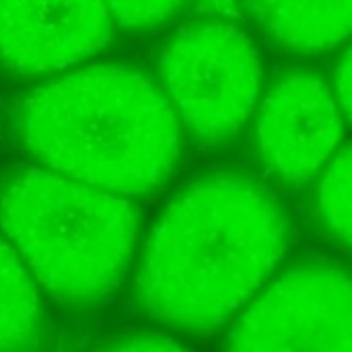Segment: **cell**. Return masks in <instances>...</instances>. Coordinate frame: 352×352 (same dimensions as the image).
<instances>
[{"label": "cell", "mask_w": 352, "mask_h": 352, "mask_svg": "<svg viewBox=\"0 0 352 352\" xmlns=\"http://www.w3.org/2000/svg\"><path fill=\"white\" fill-rule=\"evenodd\" d=\"M101 346L111 351H182V344L175 342L171 336L148 330H132L120 334L113 340L103 342Z\"/></svg>", "instance_id": "obj_12"}, {"label": "cell", "mask_w": 352, "mask_h": 352, "mask_svg": "<svg viewBox=\"0 0 352 352\" xmlns=\"http://www.w3.org/2000/svg\"><path fill=\"white\" fill-rule=\"evenodd\" d=\"M113 25L130 33H151L175 21L190 0H103Z\"/></svg>", "instance_id": "obj_11"}, {"label": "cell", "mask_w": 352, "mask_h": 352, "mask_svg": "<svg viewBox=\"0 0 352 352\" xmlns=\"http://www.w3.org/2000/svg\"><path fill=\"white\" fill-rule=\"evenodd\" d=\"M39 289L19 254L0 235V351L31 349L43 334Z\"/></svg>", "instance_id": "obj_9"}, {"label": "cell", "mask_w": 352, "mask_h": 352, "mask_svg": "<svg viewBox=\"0 0 352 352\" xmlns=\"http://www.w3.org/2000/svg\"><path fill=\"white\" fill-rule=\"evenodd\" d=\"M344 113L328 80L293 68L276 74L256 113V151L268 173L299 188L316 177L344 138Z\"/></svg>", "instance_id": "obj_6"}, {"label": "cell", "mask_w": 352, "mask_h": 352, "mask_svg": "<svg viewBox=\"0 0 352 352\" xmlns=\"http://www.w3.org/2000/svg\"><path fill=\"white\" fill-rule=\"evenodd\" d=\"M138 231L140 210L126 196L39 165L0 175V233L64 305L109 299L132 264Z\"/></svg>", "instance_id": "obj_3"}, {"label": "cell", "mask_w": 352, "mask_h": 352, "mask_svg": "<svg viewBox=\"0 0 352 352\" xmlns=\"http://www.w3.org/2000/svg\"><path fill=\"white\" fill-rule=\"evenodd\" d=\"M200 10L210 12V14H214V16L237 14L235 2H233V0H200Z\"/></svg>", "instance_id": "obj_14"}, {"label": "cell", "mask_w": 352, "mask_h": 352, "mask_svg": "<svg viewBox=\"0 0 352 352\" xmlns=\"http://www.w3.org/2000/svg\"><path fill=\"white\" fill-rule=\"evenodd\" d=\"M334 97L344 113V118H351V50L346 47L338 66H336V76H334Z\"/></svg>", "instance_id": "obj_13"}, {"label": "cell", "mask_w": 352, "mask_h": 352, "mask_svg": "<svg viewBox=\"0 0 352 352\" xmlns=\"http://www.w3.org/2000/svg\"><path fill=\"white\" fill-rule=\"evenodd\" d=\"M12 132L35 165L126 198L175 171L182 126L153 76L122 62L76 66L25 91Z\"/></svg>", "instance_id": "obj_2"}, {"label": "cell", "mask_w": 352, "mask_h": 352, "mask_svg": "<svg viewBox=\"0 0 352 352\" xmlns=\"http://www.w3.org/2000/svg\"><path fill=\"white\" fill-rule=\"evenodd\" d=\"M291 223L256 175L219 167L186 182L159 212L134 276V303L188 336L227 326L289 250Z\"/></svg>", "instance_id": "obj_1"}, {"label": "cell", "mask_w": 352, "mask_h": 352, "mask_svg": "<svg viewBox=\"0 0 352 352\" xmlns=\"http://www.w3.org/2000/svg\"><path fill=\"white\" fill-rule=\"evenodd\" d=\"M155 80L179 126L200 144L231 140L254 113L264 66L252 37L233 23L182 25L157 52Z\"/></svg>", "instance_id": "obj_4"}, {"label": "cell", "mask_w": 352, "mask_h": 352, "mask_svg": "<svg viewBox=\"0 0 352 352\" xmlns=\"http://www.w3.org/2000/svg\"><path fill=\"white\" fill-rule=\"evenodd\" d=\"M229 351H351V278L326 260L280 274L231 328Z\"/></svg>", "instance_id": "obj_5"}, {"label": "cell", "mask_w": 352, "mask_h": 352, "mask_svg": "<svg viewBox=\"0 0 352 352\" xmlns=\"http://www.w3.org/2000/svg\"><path fill=\"white\" fill-rule=\"evenodd\" d=\"M264 35L293 56H322L351 33V0H243Z\"/></svg>", "instance_id": "obj_8"}, {"label": "cell", "mask_w": 352, "mask_h": 352, "mask_svg": "<svg viewBox=\"0 0 352 352\" xmlns=\"http://www.w3.org/2000/svg\"><path fill=\"white\" fill-rule=\"evenodd\" d=\"M316 219L326 235L342 248L351 245V146L340 144L322 167Z\"/></svg>", "instance_id": "obj_10"}, {"label": "cell", "mask_w": 352, "mask_h": 352, "mask_svg": "<svg viewBox=\"0 0 352 352\" xmlns=\"http://www.w3.org/2000/svg\"><path fill=\"white\" fill-rule=\"evenodd\" d=\"M113 21L103 0H0V72L35 80L103 52Z\"/></svg>", "instance_id": "obj_7"}]
</instances>
